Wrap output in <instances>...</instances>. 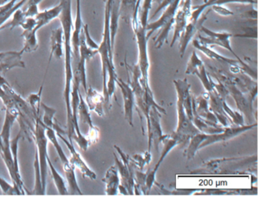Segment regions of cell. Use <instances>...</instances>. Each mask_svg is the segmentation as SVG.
Wrapping results in <instances>:
<instances>
[{
  "mask_svg": "<svg viewBox=\"0 0 263 200\" xmlns=\"http://www.w3.org/2000/svg\"><path fill=\"white\" fill-rule=\"evenodd\" d=\"M18 117H19V111L16 108L7 109L2 132H0V135L2 137V145L0 146V156L2 157L8 169L9 174L13 185L17 186L18 189L21 191V195H30L31 193L28 192L27 188L25 187L22 177L19 176L15 170L11 146H10L12 127L14 122L17 120Z\"/></svg>",
  "mask_w": 263,
  "mask_h": 200,
  "instance_id": "cell-1",
  "label": "cell"
},
{
  "mask_svg": "<svg viewBox=\"0 0 263 200\" xmlns=\"http://www.w3.org/2000/svg\"><path fill=\"white\" fill-rule=\"evenodd\" d=\"M141 1L139 0L137 3L136 7L134 10L132 15V26L134 32L136 37L137 45L138 49V62L137 66L141 71V77L140 78V83L144 88V90L151 95H154L150 85H149V69H150V63H149L148 52H147V31L144 27L141 26L138 19V12H139Z\"/></svg>",
  "mask_w": 263,
  "mask_h": 200,
  "instance_id": "cell-2",
  "label": "cell"
},
{
  "mask_svg": "<svg viewBox=\"0 0 263 200\" xmlns=\"http://www.w3.org/2000/svg\"><path fill=\"white\" fill-rule=\"evenodd\" d=\"M257 155L247 156L231 157V158H215L204 162L202 166L193 171L201 174H233L240 170H246L250 166H256Z\"/></svg>",
  "mask_w": 263,
  "mask_h": 200,
  "instance_id": "cell-3",
  "label": "cell"
},
{
  "mask_svg": "<svg viewBox=\"0 0 263 200\" xmlns=\"http://www.w3.org/2000/svg\"><path fill=\"white\" fill-rule=\"evenodd\" d=\"M181 0H174L163 11L162 15L158 20L153 23H147L146 26L147 38H150L152 33L160 29L159 34L155 38V45L156 49H161L164 43H167L169 32L173 27L175 15Z\"/></svg>",
  "mask_w": 263,
  "mask_h": 200,
  "instance_id": "cell-4",
  "label": "cell"
},
{
  "mask_svg": "<svg viewBox=\"0 0 263 200\" xmlns=\"http://www.w3.org/2000/svg\"><path fill=\"white\" fill-rule=\"evenodd\" d=\"M212 73L211 75H213L217 81L221 82L224 87L227 89L229 95H232L236 103L237 107L239 109L240 112L242 114H245L246 116L250 120L251 117L252 116V103L254 100L252 99L247 94L244 93L240 90L239 88L235 85V83L231 79L229 75H226V72L216 69V68L210 66Z\"/></svg>",
  "mask_w": 263,
  "mask_h": 200,
  "instance_id": "cell-5",
  "label": "cell"
},
{
  "mask_svg": "<svg viewBox=\"0 0 263 200\" xmlns=\"http://www.w3.org/2000/svg\"><path fill=\"white\" fill-rule=\"evenodd\" d=\"M208 7L209 5L204 2L203 4L195 6L193 9L192 8V12H191L187 26L180 38L179 52L181 58L184 56L189 43L193 39L195 34L199 32L200 28L207 19L208 15L211 12V9H209L206 12H204V11Z\"/></svg>",
  "mask_w": 263,
  "mask_h": 200,
  "instance_id": "cell-6",
  "label": "cell"
},
{
  "mask_svg": "<svg viewBox=\"0 0 263 200\" xmlns=\"http://www.w3.org/2000/svg\"><path fill=\"white\" fill-rule=\"evenodd\" d=\"M121 156V159L114 153L115 164L118 166V172L121 178V184L119 186V191L123 195H134V187H135V166L130 161V156L124 153L118 146H114Z\"/></svg>",
  "mask_w": 263,
  "mask_h": 200,
  "instance_id": "cell-7",
  "label": "cell"
},
{
  "mask_svg": "<svg viewBox=\"0 0 263 200\" xmlns=\"http://www.w3.org/2000/svg\"><path fill=\"white\" fill-rule=\"evenodd\" d=\"M33 142L36 143V151L37 152L38 159H39L40 169H41V181H42L43 190L47 194V146H48V138L46 135V127L43 124L41 117H38L36 120L34 130V139Z\"/></svg>",
  "mask_w": 263,
  "mask_h": 200,
  "instance_id": "cell-8",
  "label": "cell"
},
{
  "mask_svg": "<svg viewBox=\"0 0 263 200\" xmlns=\"http://www.w3.org/2000/svg\"><path fill=\"white\" fill-rule=\"evenodd\" d=\"M199 32H202L206 35V36H201V35H198V40L200 43L207 46H221V47L227 49L231 53H232V55L236 57L237 59L241 64L247 65L234 52L233 49H232V46H231L230 38L233 37V35L232 33L228 32H214V31L210 30L208 28L204 27L203 25L200 28Z\"/></svg>",
  "mask_w": 263,
  "mask_h": 200,
  "instance_id": "cell-9",
  "label": "cell"
},
{
  "mask_svg": "<svg viewBox=\"0 0 263 200\" xmlns=\"http://www.w3.org/2000/svg\"><path fill=\"white\" fill-rule=\"evenodd\" d=\"M257 123L253 124L244 125V126H230L224 127V130L219 133L208 134L205 139L202 142L200 149L215 143H221V142L229 141L238 135H241L243 132H247L253 128L256 127Z\"/></svg>",
  "mask_w": 263,
  "mask_h": 200,
  "instance_id": "cell-10",
  "label": "cell"
},
{
  "mask_svg": "<svg viewBox=\"0 0 263 200\" xmlns=\"http://www.w3.org/2000/svg\"><path fill=\"white\" fill-rule=\"evenodd\" d=\"M161 112L155 106H152L149 111V126L147 127L148 133V151L151 152L152 143H154L157 152L159 150L161 140L164 138L161 125Z\"/></svg>",
  "mask_w": 263,
  "mask_h": 200,
  "instance_id": "cell-11",
  "label": "cell"
},
{
  "mask_svg": "<svg viewBox=\"0 0 263 200\" xmlns=\"http://www.w3.org/2000/svg\"><path fill=\"white\" fill-rule=\"evenodd\" d=\"M185 73L187 75H195L198 77L205 89L206 92H210L214 89L212 86V78L207 73L205 66L202 60L198 57L195 51L192 52L190 59L186 67Z\"/></svg>",
  "mask_w": 263,
  "mask_h": 200,
  "instance_id": "cell-12",
  "label": "cell"
},
{
  "mask_svg": "<svg viewBox=\"0 0 263 200\" xmlns=\"http://www.w3.org/2000/svg\"><path fill=\"white\" fill-rule=\"evenodd\" d=\"M192 45H193L195 49L201 51L208 58H211V59L212 60L221 62V63H227V64L230 65L231 66L239 67L243 72L249 74L251 78H253L255 80L256 79V74L252 71V69H251L248 65L241 64L238 59H232V58H227V57L220 55V54L215 52L213 49H210L209 46H204V45L200 43L199 41L196 39V38H193V39H192Z\"/></svg>",
  "mask_w": 263,
  "mask_h": 200,
  "instance_id": "cell-13",
  "label": "cell"
},
{
  "mask_svg": "<svg viewBox=\"0 0 263 200\" xmlns=\"http://www.w3.org/2000/svg\"><path fill=\"white\" fill-rule=\"evenodd\" d=\"M177 110H178V127L174 133L176 134L182 140L183 143L189 141V138L195 134L199 133V130L195 127L192 120L187 116L182 104L177 100Z\"/></svg>",
  "mask_w": 263,
  "mask_h": 200,
  "instance_id": "cell-14",
  "label": "cell"
},
{
  "mask_svg": "<svg viewBox=\"0 0 263 200\" xmlns=\"http://www.w3.org/2000/svg\"><path fill=\"white\" fill-rule=\"evenodd\" d=\"M192 0H181L180 3L175 15V23H174L175 29H174V35L171 43V47H173L177 40L180 39L181 34L183 33L187 26L191 12H192Z\"/></svg>",
  "mask_w": 263,
  "mask_h": 200,
  "instance_id": "cell-15",
  "label": "cell"
},
{
  "mask_svg": "<svg viewBox=\"0 0 263 200\" xmlns=\"http://www.w3.org/2000/svg\"><path fill=\"white\" fill-rule=\"evenodd\" d=\"M57 135L63 140L64 144L68 148L69 151H70V157L69 159H70V162L72 163V165H73L75 168H77V169L81 171L84 178H88L91 180L96 179V173L87 166V163H85L84 158L81 156V154L75 149L73 142L67 140V138L64 136V135H61V134L57 133Z\"/></svg>",
  "mask_w": 263,
  "mask_h": 200,
  "instance_id": "cell-16",
  "label": "cell"
},
{
  "mask_svg": "<svg viewBox=\"0 0 263 200\" xmlns=\"http://www.w3.org/2000/svg\"><path fill=\"white\" fill-rule=\"evenodd\" d=\"M209 96V109L216 116L218 123L223 127L232 126L230 119L228 117L227 114L223 109L222 103L224 98L220 96L219 94L215 90V88L210 92H207Z\"/></svg>",
  "mask_w": 263,
  "mask_h": 200,
  "instance_id": "cell-17",
  "label": "cell"
},
{
  "mask_svg": "<svg viewBox=\"0 0 263 200\" xmlns=\"http://www.w3.org/2000/svg\"><path fill=\"white\" fill-rule=\"evenodd\" d=\"M175 89H176L178 101L182 104L187 116L192 120L193 111H192V95H191V84L187 78L174 80Z\"/></svg>",
  "mask_w": 263,
  "mask_h": 200,
  "instance_id": "cell-18",
  "label": "cell"
},
{
  "mask_svg": "<svg viewBox=\"0 0 263 200\" xmlns=\"http://www.w3.org/2000/svg\"><path fill=\"white\" fill-rule=\"evenodd\" d=\"M192 111L193 115H198L200 118L212 123H218L216 116L209 109V96L207 92L197 97L192 96Z\"/></svg>",
  "mask_w": 263,
  "mask_h": 200,
  "instance_id": "cell-19",
  "label": "cell"
},
{
  "mask_svg": "<svg viewBox=\"0 0 263 200\" xmlns=\"http://www.w3.org/2000/svg\"><path fill=\"white\" fill-rule=\"evenodd\" d=\"M116 83L121 89L124 98V116L130 126L133 124V110L135 107V94L128 83H125L121 78H117Z\"/></svg>",
  "mask_w": 263,
  "mask_h": 200,
  "instance_id": "cell-20",
  "label": "cell"
},
{
  "mask_svg": "<svg viewBox=\"0 0 263 200\" xmlns=\"http://www.w3.org/2000/svg\"><path fill=\"white\" fill-rule=\"evenodd\" d=\"M81 0H77V13L76 19H75L74 24L73 26V32L71 34V47L72 52H73V60L72 62L79 61L80 52V38H81V32L84 28V23L82 20V15H81Z\"/></svg>",
  "mask_w": 263,
  "mask_h": 200,
  "instance_id": "cell-21",
  "label": "cell"
},
{
  "mask_svg": "<svg viewBox=\"0 0 263 200\" xmlns=\"http://www.w3.org/2000/svg\"><path fill=\"white\" fill-rule=\"evenodd\" d=\"M22 55L21 51L0 52V72H5L13 68H26Z\"/></svg>",
  "mask_w": 263,
  "mask_h": 200,
  "instance_id": "cell-22",
  "label": "cell"
},
{
  "mask_svg": "<svg viewBox=\"0 0 263 200\" xmlns=\"http://www.w3.org/2000/svg\"><path fill=\"white\" fill-rule=\"evenodd\" d=\"M85 102L90 112H95L99 116H104V108L105 106L104 94L101 93L90 86L86 92Z\"/></svg>",
  "mask_w": 263,
  "mask_h": 200,
  "instance_id": "cell-23",
  "label": "cell"
},
{
  "mask_svg": "<svg viewBox=\"0 0 263 200\" xmlns=\"http://www.w3.org/2000/svg\"><path fill=\"white\" fill-rule=\"evenodd\" d=\"M63 45H64V33H63L62 27H60L51 32V35H50L51 52H50V56H49L47 70L49 69V65H50V61H51L53 57H55L58 59H61L63 55H64Z\"/></svg>",
  "mask_w": 263,
  "mask_h": 200,
  "instance_id": "cell-24",
  "label": "cell"
},
{
  "mask_svg": "<svg viewBox=\"0 0 263 200\" xmlns=\"http://www.w3.org/2000/svg\"><path fill=\"white\" fill-rule=\"evenodd\" d=\"M102 182L105 183L106 195H118L121 181H120L119 172L116 164L107 169L105 176L102 178Z\"/></svg>",
  "mask_w": 263,
  "mask_h": 200,
  "instance_id": "cell-25",
  "label": "cell"
},
{
  "mask_svg": "<svg viewBox=\"0 0 263 200\" xmlns=\"http://www.w3.org/2000/svg\"><path fill=\"white\" fill-rule=\"evenodd\" d=\"M62 164L64 175H65L67 186H68L67 188H68L69 195H83L84 193L81 191L79 184H78V179H77L74 166L70 163V159Z\"/></svg>",
  "mask_w": 263,
  "mask_h": 200,
  "instance_id": "cell-26",
  "label": "cell"
},
{
  "mask_svg": "<svg viewBox=\"0 0 263 200\" xmlns=\"http://www.w3.org/2000/svg\"><path fill=\"white\" fill-rule=\"evenodd\" d=\"M161 144L163 145L162 152H161L159 160H158V163H157L155 168H154V170L157 171V172H158V169H159L160 166H161L162 162L164 161V158L168 155L169 152H170L175 146L183 144V142L182 140L181 139V138L178 137L176 134L174 133L173 132L171 135H168V134L164 135V138L161 140Z\"/></svg>",
  "mask_w": 263,
  "mask_h": 200,
  "instance_id": "cell-27",
  "label": "cell"
},
{
  "mask_svg": "<svg viewBox=\"0 0 263 200\" xmlns=\"http://www.w3.org/2000/svg\"><path fill=\"white\" fill-rule=\"evenodd\" d=\"M41 108H42L43 110H44V118H41V120H42L43 124L45 126V127L53 129L56 132V133L65 135L67 132L58 124L56 118H55L57 109L47 106L42 102H41Z\"/></svg>",
  "mask_w": 263,
  "mask_h": 200,
  "instance_id": "cell-28",
  "label": "cell"
},
{
  "mask_svg": "<svg viewBox=\"0 0 263 200\" xmlns=\"http://www.w3.org/2000/svg\"><path fill=\"white\" fill-rule=\"evenodd\" d=\"M61 9H62V4L61 3L54 7L50 9L44 11V12H38L37 15L35 16L36 20V26L35 30L38 32V30L44 27L46 25L54 19L58 18L61 13Z\"/></svg>",
  "mask_w": 263,
  "mask_h": 200,
  "instance_id": "cell-29",
  "label": "cell"
},
{
  "mask_svg": "<svg viewBox=\"0 0 263 200\" xmlns=\"http://www.w3.org/2000/svg\"><path fill=\"white\" fill-rule=\"evenodd\" d=\"M47 163H48V167L50 168V173H51L52 178L54 182L55 186L58 189V193L61 195H69L68 188H67V183L64 179V177L59 173L56 168L53 166L50 160V156H47Z\"/></svg>",
  "mask_w": 263,
  "mask_h": 200,
  "instance_id": "cell-30",
  "label": "cell"
},
{
  "mask_svg": "<svg viewBox=\"0 0 263 200\" xmlns=\"http://www.w3.org/2000/svg\"><path fill=\"white\" fill-rule=\"evenodd\" d=\"M207 135L208 134L199 132V133L192 135L189 138V146L184 152V155L187 158V160H192L195 157L196 152L200 150V146H201L202 142L205 139Z\"/></svg>",
  "mask_w": 263,
  "mask_h": 200,
  "instance_id": "cell-31",
  "label": "cell"
},
{
  "mask_svg": "<svg viewBox=\"0 0 263 200\" xmlns=\"http://www.w3.org/2000/svg\"><path fill=\"white\" fill-rule=\"evenodd\" d=\"M36 32H37L34 29L33 30H24L21 34V37L24 39V47L21 50L23 54L37 50L39 43H38Z\"/></svg>",
  "mask_w": 263,
  "mask_h": 200,
  "instance_id": "cell-32",
  "label": "cell"
},
{
  "mask_svg": "<svg viewBox=\"0 0 263 200\" xmlns=\"http://www.w3.org/2000/svg\"><path fill=\"white\" fill-rule=\"evenodd\" d=\"M77 114H78V119L81 120V123L87 125L89 128L95 126L93 121H92L91 116H90V109L86 103L85 99L83 98L81 92H80V101L78 103V109H77Z\"/></svg>",
  "mask_w": 263,
  "mask_h": 200,
  "instance_id": "cell-33",
  "label": "cell"
},
{
  "mask_svg": "<svg viewBox=\"0 0 263 200\" xmlns=\"http://www.w3.org/2000/svg\"><path fill=\"white\" fill-rule=\"evenodd\" d=\"M46 75H47V73L45 74L44 81H43L42 84H41L40 90L37 92H35V93L30 94L27 98V103H28L29 106L31 108L32 111H33L36 118L41 117V115H40V109H41V96H42L43 90H44Z\"/></svg>",
  "mask_w": 263,
  "mask_h": 200,
  "instance_id": "cell-34",
  "label": "cell"
},
{
  "mask_svg": "<svg viewBox=\"0 0 263 200\" xmlns=\"http://www.w3.org/2000/svg\"><path fill=\"white\" fill-rule=\"evenodd\" d=\"M223 109L230 119L232 126H244V116L241 112L234 110L224 100L222 103Z\"/></svg>",
  "mask_w": 263,
  "mask_h": 200,
  "instance_id": "cell-35",
  "label": "cell"
},
{
  "mask_svg": "<svg viewBox=\"0 0 263 200\" xmlns=\"http://www.w3.org/2000/svg\"><path fill=\"white\" fill-rule=\"evenodd\" d=\"M130 161L133 163L135 169L143 171L144 168L150 163L152 160V154L151 152H144V153L135 154L133 156L130 157Z\"/></svg>",
  "mask_w": 263,
  "mask_h": 200,
  "instance_id": "cell-36",
  "label": "cell"
},
{
  "mask_svg": "<svg viewBox=\"0 0 263 200\" xmlns=\"http://www.w3.org/2000/svg\"><path fill=\"white\" fill-rule=\"evenodd\" d=\"M152 0H143L142 6H140L138 12V19L143 27L145 28L148 23L149 14L152 8Z\"/></svg>",
  "mask_w": 263,
  "mask_h": 200,
  "instance_id": "cell-37",
  "label": "cell"
},
{
  "mask_svg": "<svg viewBox=\"0 0 263 200\" xmlns=\"http://www.w3.org/2000/svg\"><path fill=\"white\" fill-rule=\"evenodd\" d=\"M13 19H12L11 21L7 23H4V24L0 27V31L4 30V29H7V28H9V29L12 30V29H14V28L21 26L23 22L27 18L25 15H24V11H23L21 8V9H18L13 14Z\"/></svg>",
  "mask_w": 263,
  "mask_h": 200,
  "instance_id": "cell-38",
  "label": "cell"
},
{
  "mask_svg": "<svg viewBox=\"0 0 263 200\" xmlns=\"http://www.w3.org/2000/svg\"><path fill=\"white\" fill-rule=\"evenodd\" d=\"M21 138H23L22 132L20 131L19 133L16 135V137L10 141V146H11L15 170H16V174L19 176L22 177L21 176V171H20L19 160H18V146H19V142Z\"/></svg>",
  "mask_w": 263,
  "mask_h": 200,
  "instance_id": "cell-39",
  "label": "cell"
},
{
  "mask_svg": "<svg viewBox=\"0 0 263 200\" xmlns=\"http://www.w3.org/2000/svg\"><path fill=\"white\" fill-rule=\"evenodd\" d=\"M43 0H27L25 4L23 6V11L26 17H35L37 15L39 10H38V5L42 2Z\"/></svg>",
  "mask_w": 263,
  "mask_h": 200,
  "instance_id": "cell-40",
  "label": "cell"
},
{
  "mask_svg": "<svg viewBox=\"0 0 263 200\" xmlns=\"http://www.w3.org/2000/svg\"><path fill=\"white\" fill-rule=\"evenodd\" d=\"M0 189L2 190L4 195H21V191L17 186L11 185L2 176H0Z\"/></svg>",
  "mask_w": 263,
  "mask_h": 200,
  "instance_id": "cell-41",
  "label": "cell"
},
{
  "mask_svg": "<svg viewBox=\"0 0 263 200\" xmlns=\"http://www.w3.org/2000/svg\"><path fill=\"white\" fill-rule=\"evenodd\" d=\"M209 6L212 5H226L230 3H241V4L256 5L257 0H205Z\"/></svg>",
  "mask_w": 263,
  "mask_h": 200,
  "instance_id": "cell-42",
  "label": "cell"
},
{
  "mask_svg": "<svg viewBox=\"0 0 263 200\" xmlns=\"http://www.w3.org/2000/svg\"><path fill=\"white\" fill-rule=\"evenodd\" d=\"M84 38H85L86 44L88 46L89 48L92 49H97L98 50L99 48V45L92 38L91 35H90V32H89V26L87 24L84 25Z\"/></svg>",
  "mask_w": 263,
  "mask_h": 200,
  "instance_id": "cell-43",
  "label": "cell"
},
{
  "mask_svg": "<svg viewBox=\"0 0 263 200\" xmlns=\"http://www.w3.org/2000/svg\"><path fill=\"white\" fill-rule=\"evenodd\" d=\"M156 174L157 171L154 170V169L147 172V175H146V189H147V195L150 194L154 184L157 183Z\"/></svg>",
  "mask_w": 263,
  "mask_h": 200,
  "instance_id": "cell-44",
  "label": "cell"
},
{
  "mask_svg": "<svg viewBox=\"0 0 263 200\" xmlns=\"http://www.w3.org/2000/svg\"><path fill=\"white\" fill-rule=\"evenodd\" d=\"M87 140H88L90 145L95 144L98 143L100 137V130L97 126H93L92 128H89L88 133L87 135Z\"/></svg>",
  "mask_w": 263,
  "mask_h": 200,
  "instance_id": "cell-45",
  "label": "cell"
},
{
  "mask_svg": "<svg viewBox=\"0 0 263 200\" xmlns=\"http://www.w3.org/2000/svg\"><path fill=\"white\" fill-rule=\"evenodd\" d=\"M138 1L139 0H121L120 12L121 10H123L124 12H129L132 13V15Z\"/></svg>",
  "mask_w": 263,
  "mask_h": 200,
  "instance_id": "cell-46",
  "label": "cell"
},
{
  "mask_svg": "<svg viewBox=\"0 0 263 200\" xmlns=\"http://www.w3.org/2000/svg\"><path fill=\"white\" fill-rule=\"evenodd\" d=\"M0 98L2 99L4 106L7 109H12V108H16L13 103V99L9 96L8 94L4 91V89L0 86Z\"/></svg>",
  "mask_w": 263,
  "mask_h": 200,
  "instance_id": "cell-47",
  "label": "cell"
},
{
  "mask_svg": "<svg viewBox=\"0 0 263 200\" xmlns=\"http://www.w3.org/2000/svg\"><path fill=\"white\" fill-rule=\"evenodd\" d=\"M212 8L217 14L222 16H230L234 15V12L227 7H224V5L214 4L212 5Z\"/></svg>",
  "mask_w": 263,
  "mask_h": 200,
  "instance_id": "cell-48",
  "label": "cell"
},
{
  "mask_svg": "<svg viewBox=\"0 0 263 200\" xmlns=\"http://www.w3.org/2000/svg\"><path fill=\"white\" fill-rule=\"evenodd\" d=\"M36 20L35 17H27L21 24V27L24 30H33L36 28Z\"/></svg>",
  "mask_w": 263,
  "mask_h": 200,
  "instance_id": "cell-49",
  "label": "cell"
},
{
  "mask_svg": "<svg viewBox=\"0 0 263 200\" xmlns=\"http://www.w3.org/2000/svg\"><path fill=\"white\" fill-rule=\"evenodd\" d=\"M173 1L174 0H163V1L161 2L159 5H158L156 10H155V12H154L153 15H152L151 17H152V18H154V17H155V15L158 13V12H161L162 9H165V8L167 7V6H168V5Z\"/></svg>",
  "mask_w": 263,
  "mask_h": 200,
  "instance_id": "cell-50",
  "label": "cell"
},
{
  "mask_svg": "<svg viewBox=\"0 0 263 200\" xmlns=\"http://www.w3.org/2000/svg\"><path fill=\"white\" fill-rule=\"evenodd\" d=\"M243 17H246L247 18H253L254 20H257L258 17V12L255 8H252V10L247 11L242 14Z\"/></svg>",
  "mask_w": 263,
  "mask_h": 200,
  "instance_id": "cell-51",
  "label": "cell"
},
{
  "mask_svg": "<svg viewBox=\"0 0 263 200\" xmlns=\"http://www.w3.org/2000/svg\"><path fill=\"white\" fill-rule=\"evenodd\" d=\"M0 115H1V112H0Z\"/></svg>",
  "mask_w": 263,
  "mask_h": 200,
  "instance_id": "cell-52",
  "label": "cell"
}]
</instances>
